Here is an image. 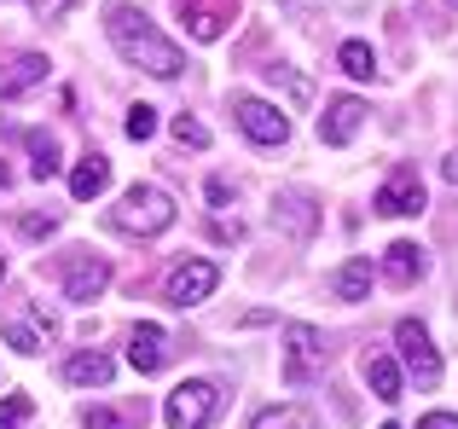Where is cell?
Wrapping results in <instances>:
<instances>
[{"mask_svg": "<svg viewBox=\"0 0 458 429\" xmlns=\"http://www.w3.org/2000/svg\"><path fill=\"white\" fill-rule=\"evenodd\" d=\"M394 342H401V360L412 366L418 383L436 389L441 383V354H436V342H429V331L418 325V319H401V325H394Z\"/></svg>", "mask_w": 458, "mask_h": 429, "instance_id": "cell-5", "label": "cell"}, {"mask_svg": "<svg viewBox=\"0 0 458 429\" xmlns=\"http://www.w3.org/2000/svg\"><path fill=\"white\" fill-rule=\"evenodd\" d=\"M30 6H35V18H64L76 0H30Z\"/></svg>", "mask_w": 458, "mask_h": 429, "instance_id": "cell-30", "label": "cell"}, {"mask_svg": "<svg viewBox=\"0 0 458 429\" xmlns=\"http://www.w3.org/2000/svg\"><path fill=\"white\" fill-rule=\"evenodd\" d=\"M418 429H458V412H429V418H418Z\"/></svg>", "mask_w": 458, "mask_h": 429, "instance_id": "cell-31", "label": "cell"}, {"mask_svg": "<svg viewBox=\"0 0 458 429\" xmlns=\"http://www.w3.org/2000/svg\"><path fill=\"white\" fill-rule=\"evenodd\" d=\"M256 429H319V424H313L308 407H273V412L256 418Z\"/></svg>", "mask_w": 458, "mask_h": 429, "instance_id": "cell-23", "label": "cell"}, {"mask_svg": "<svg viewBox=\"0 0 458 429\" xmlns=\"http://www.w3.org/2000/svg\"><path fill=\"white\" fill-rule=\"evenodd\" d=\"M105 29H111L116 53H123L128 64H140L146 76H157V81H174L180 70H186L180 46L168 41V35H157L151 18H146L140 6H105Z\"/></svg>", "mask_w": 458, "mask_h": 429, "instance_id": "cell-1", "label": "cell"}, {"mask_svg": "<svg viewBox=\"0 0 458 429\" xmlns=\"http://www.w3.org/2000/svg\"><path fill=\"white\" fill-rule=\"evenodd\" d=\"M441 174H447V181L458 186V151H453V157H441Z\"/></svg>", "mask_w": 458, "mask_h": 429, "instance_id": "cell-33", "label": "cell"}, {"mask_svg": "<svg viewBox=\"0 0 458 429\" xmlns=\"http://www.w3.org/2000/svg\"><path fill=\"white\" fill-rule=\"evenodd\" d=\"M88 429H134V418L111 412V407H88Z\"/></svg>", "mask_w": 458, "mask_h": 429, "instance_id": "cell-28", "label": "cell"}, {"mask_svg": "<svg viewBox=\"0 0 458 429\" xmlns=\"http://www.w3.org/2000/svg\"><path fill=\"white\" fill-rule=\"evenodd\" d=\"M336 64H343L354 81H371V76H377V58H371L366 41H343V46H336Z\"/></svg>", "mask_w": 458, "mask_h": 429, "instance_id": "cell-21", "label": "cell"}, {"mask_svg": "<svg viewBox=\"0 0 458 429\" xmlns=\"http://www.w3.org/2000/svg\"><path fill=\"white\" fill-rule=\"evenodd\" d=\"M267 81H273V88H284V99H291L296 111H308V105H313V81H308V76H296V70L267 64Z\"/></svg>", "mask_w": 458, "mask_h": 429, "instance_id": "cell-20", "label": "cell"}, {"mask_svg": "<svg viewBox=\"0 0 458 429\" xmlns=\"http://www.w3.org/2000/svg\"><path fill=\"white\" fill-rule=\"evenodd\" d=\"M105 284H111V267H105L99 256H70L64 261V296H70V302H81V307L99 302Z\"/></svg>", "mask_w": 458, "mask_h": 429, "instance_id": "cell-9", "label": "cell"}, {"mask_svg": "<svg viewBox=\"0 0 458 429\" xmlns=\"http://www.w3.org/2000/svg\"><path fill=\"white\" fill-rule=\"evenodd\" d=\"M360 122H366V105H360L354 93H336V99L325 105V116H319V139L325 146H348V139L360 134Z\"/></svg>", "mask_w": 458, "mask_h": 429, "instance_id": "cell-10", "label": "cell"}, {"mask_svg": "<svg viewBox=\"0 0 458 429\" xmlns=\"http://www.w3.org/2000/svg\"><path fill=\"white\" fill-rule=\"evenodd\" d=\"M0 279H6V256H0Z\"/></svg>", "mask_w": 458, "mask_h": 429, "instance_id": "cell-35", "label": "cell"}, {"mask_svg": "<svg viewBox=\"0 0 458 429\" xmlns=\"http://www.w3.org/2000/svg\"><path fill=\"white\" fill-rule=\"evenodd\" d=\"M30 174H35V181H53V174L58 169H64V163H58V139L53 134H30Z\"/></svg>", "mask_w": 458, "mask_h": 429, "instance_id": "cell-22", "label": "cell"}, {"mask_svg": "<svg viewBox=\"0 0 458 429\" xmlns=\"http://www.w3.org/2000/svg\"><path fill=\"white\" fill-rule=\"evenodd\" d=\"M123 128H128V139H151L157 134V105H134Z\"/></svg>", "mask_w": 458, "mask_h": 429, "instance_id": "cell-26", "label": "cell"}, {"mask_svg": "<svg viewBox=\"0 0 458 429\" xmlns=\"http://www.w3.org/2000/svg\"><path fill=\"white\" fill-rule=\"evenodd\" d=\"M215 284H221V267H215V261H180V267L168 273V284H163V302L191 307V302H203Z\"/></svg>", "mask_w": 458, "mask_h": 429, "instance_id": "cell-8", "label": "cell"}, {"mask_svg": "<svg viewBox=\"0 0 458 429\" xmlns=\"http://www.w3.org/2000/svg\"><path fill=\"white\" fill-rule=\"evenodd\" d=\"M174 12L186 18L191 41H221L238 18V0H174Z\"/></svg>", "mask_w": 458, "mask_h": 429, "instance_id": "cell-7", "label": "cell"}, {"mask_svg": "<svg viewBox=\"0 0 458 429\" xmlns=\"http://www.w3.org/2000/svg\"><path fill=\"white\" fill-rule=\"evenodd\" d=\"M128 360H134V372H157V366L168 360L163 325H134V337H128Z\"/></svg>", "mask_w": 458, "mask_h": 429, "instance_id": "cell-14", "label": "cell"}, {"mask_svg": "<svg viewBox=\"0 0 458 429\" xmlns=\"http://www.w3.org/2000/svg\"><path fill=\"white\" fill-rule=\"evenodd\" d=\"M18 232H23V238H53V232H58V214H23Z\"/></svg>", "mask_w": 458, "mask_h": 429, "instance_id": "cell-29", "label": "cell"}, {"mask_svg": "<svg viewBox=\"0 0 458 429\" xmlns=\"http://www.w3.org/2000/svg\"><path fill=\"white\" fill-rule=\"evenodd\" d=\"M215 412H221V389H215L209 377H191V383H180L174 395H168L163 418H168V429H203Z\"/></svg>", "mask_w": 458, "mask_h": 429, "instance_id": "cell-3", "label": "cell"}, {"mask_svg": "<svg viewBox=\"0 0 458 429\" xmlns=\"http://www.w3.org/2000/svg\"><path fill=\"white\" fill-rule=\"evenodd\" d=\"M325 354H331L325 331H313V325H284V383H308L313 372H325Z\"/></svg>", "mask_w": 458, "mask_h": 429, "instance_id": "cell-4", "label": "cell"}, {"mask_svg": "<svg viewBox=\"0 0 458 429\" xmlns=\"http://www.w3.org/2000/svg\"><path fill=\"white\" fill-rule=\"evenodd\" d=\"M331 290L343 296V302H366V296H371V261H366V256L343 261V273L331 279Z\"/></svg>", "mask_w": 458, "mask_h": 429, "instance_id": "cell-19", "label": "cell"}, {"mask_svg": "<svg viewBox=\"0 0 458 429\" xmlns=\"http://www.w3.org/2000/svg\"><path fill=\"white\" fill-rule=\"evenodd\" d=\"M111 377H116V366L105 360L99 349H88V354H70V360H64V383H70V389H105Z\"/></svg>", "mask_w": 458, "mask_h": 429, "instance_id": "cell-12", "label": "cell"}, {"mask_svg": "<svg viewBox=\"0 0 458 429\" xmlns=\"http://www.w3.org/2000/svg\"><path fill=\"white\" fill-rule=\"evenodd\" d=\"M233 116L256 146H284V139H291V116H284L279 105H267V99H238Z\"/></svg>", "mask_w": 458, "mask_h": 429, "instance_id": "cell-6", "label": "cell"}, {"mask_svg": "<svg viewBox=\"0 0 458 429\" xmlns=\"http://www.w3.org/2000/svg\"><path fill=\"white\" fill-rule=\"evenodd\" d=\"M366 383L383 407H394V400H401V366H394L389 354H366Z\"/></svg>", "mask_w": 458, "mask_h": 429, "instance_id": "cell-18", "label": "cell"}, {"mask_svg": "<svg viewBox=\"0 0 458 429\" xmlns=\"http://www.w3.org/2000/svg\"><path fill=\"white\" fill-rule=\"evenodd\" d=\"M111 226L128 232V238H157V232L174 226V198L157 192V186H128L123 204L111 209Z\"/></svg>", "mask_w": 458, "mask_h": 429, "instance_id": "cell-2", "label": "cell"}, {"mask_svg": "<svg viewBox=\"0 0 458 429\" xmlns=\"http://www.w3.org/2000/svg\"><path fill=\"white\" fill-rule=\"evenodd\" d=\"M203 192H209V204H215V209H226V204H233V186H226V181H209Z\"/></svg>", "mask_w": 458, "mask_h": 429, "instance_id": "cell-32", "label": "cell"}, {"mask_svg": "<svg viewBox=\"0 0 458 429\" xmlns=\"http://www.w3.org/2000/svg\"><path fill=\"white\" fill-rule=\"evenodd\" d=\"M313 221H319V209H313L302 192H291V198H279V204H273V226H284L291 238H308Z\"/></svg>", "mask_w": 458, "mask_h": 429, "instance_id": "cell-17", "label": "cell"}, {"mask_svg": "<svg viewBox=\"0 0 458 429\" xmlns=\"http://www.w3.org/2000/svg\"><path fill=\"white\" fill-rule=\"evenodd\" d=\"M6 186H12V174H6V163H0V192H6Z\"/></svg>", "mask_w": 458, "mask_h": 429, "instance_id": "cell-34", "label": "cell"}, {"mask_svg": "<svg viewBox=\"0 0 458 429\" xmlns=\"http://www.w3.org/2000/svg\"><path fill=\"white\" fill-rule=\"evenodd\" d=\"M453 6H458V0H453Z\"/></svg>", "mask_w": 458, "mask_h": 429, "instance_id": "cell-37", "label": "cell"}, {"mask_svg": "<svg viewBox=\"0 0 458 429\" xmlns=\"http://www.w3.org/2000/svg\"><path fill=\"white\" fill-rule=\"evenodd\" d=\"M371 209H377V214H394V221H401V214H418V209H424V186H418V174H412V169L389 174Z\"/></svg>", "mask_w": 458, "mask_h": 429, "instance_id": "cell-11", "label": "cell"}, {"mask_svg": "<svg viewBox=\"0 0 458 429\" xmlns=\"http://www.w3.org/2000/svg\"><path fill=\"white\" fill-rule=\"evenodd\" d=\"M105 186H111V163H105L99 151H93V157H81L76 169H70V198H76V204H88V198H99Z\"/></svg>", "mask_w": 458, "mask_h": 429, "instance_id": "cell-15", "label": "cell"}, {"mask_svg": "<svg viewBox=\"0 0 458 429\" xmlns=\"http://www.w3.org/2000/svg\"><path fill=\"white\" fill-rule=\"evenodd\" d=\"M383 279H389V284H412V279H424V249L406 244V238H401V244H389V249H383Z\"/></svg>", "mask_w": 458, "mask_h": 429, "instance_id": "cell-16", "label": "cell"}, {"mask_svg": "<svg viewBox=\"0 0 458 429\" xmlns=\"http://www.w3.org/2000/svg\"><path fill=\"white\" fill-rule=\"evenodd\" d=\"M35 81H47V58L41 53H18L6 70H0V99H18V93H30Z\"/></svg>", "mask_w": 458, "mask_h": 429, "instance_id": "cell-13", "label": "cell"}, {"mask_svg": "<svg viewBox=\"0 0 458 429\" xmlns=\"http://www.w3.org/2000/svg\"><path fill=\"white\" fill-rule=\"evenodd\" d=\"M377 429H401V424H377Z\"/></svg>", "mask_w": 458, "mask_h": 429, "instance_id": "cell-36", "label": "cell"}, {"mask_svg": "<svg viewBox=\"0 0 458 429\" xmlns=\"http://www.w3.org/2000/svg\"><path fill=\"white\" fill-rule=\"evenodd\" d=\"M30 412H35L30 395H6V400H0V429H23V424H30Z\"/></svg>", "mask_w": 458, "mask_h": 429, "instance_id": "cell-25", "label": "cell"}, {"mask_svg": "<svg viewBox=\"0 0 458 429\" xmlns=\"http://www.w3.org/2000/svg\"><path fill=\"white\" fill-rule=\"evenodd\" d=\"M6 342H12L18 354H41V349H47V331L35 325V319H18V325H6Z\"/></svg>", "mask_w": 458, "mask_h": 429, "instance_id": "cell-24", "label": "cell"}, {"mask_svg": "<svg viewBox=\"0 0 458 429\" xmlns=\"http://www.w3.org/2000/svg\"><path fill=\"white\" fill-rule=\"evenodd\" d=\"M174 139L191 146V151H203V146H209V128H203L198 116H174Z\"/></svg>", "mask_w": 458, "mask_h": 429, "instance_id": "cell-27", "label": "cell"}]
</instances>
